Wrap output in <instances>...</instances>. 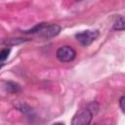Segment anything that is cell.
<instances>
[{"label":"cell","instance_id":"obj_4","mask_svg":"<svg viewBox=\"0 0 125 125\" xmlns=\"http://www.w3.org/2000/svg\"><path fill=\"white\" fill-rule=\"evenodd\" d=\"M93 112L87 107L78 111L72 118L71 124L72 125H88L91 123L93 118Z\"/></svg>","mask_w":125,"mask_h":125},{"label":"cell","instance_id":"obj_3","mask_svg":"<svg viewBox=\"0 0 125 125\" xmlns=\"http://www.w3.org/2000/svg\"><path fill=\"white\" fill-rule=\"evenodd\" d=\"M56 57L62 62H69L75 59L76 52L70 46H62L57 50Z\"/></svg>","mask_w":125,"mask_h":125},{"label":"cell","instance_id":"obj_2","mask_svg":"<svg viewBox=\"0 0 125 125\" xmlns=\"http://www.w3.org/2000/svg\"><path fill=\"white\" fill-rule=\"evenodd\" d=\"M99 35L100 32L98 30H84L75 34V38L81 45L89 46L99 37Z\"/></svg>","mask_w":125,"mask_h":125},{"label":"cell","instance_id":"obj_9","mask_svg":"<svg viewBox=\"0 0 125 125\" xmlns=\"http://www.w3.org/2000/svg\"><path fill=\"white\" fill-rule=\"evenodd\" d=\"M10 54V48H4L0 50V62H5Z\"/></svg>","mask_w":125,"mask_h":125},{"label":"cell","instance_id":"obj_11","mask_svg":"<svg viewBox=\"0 0 125 125\" xmlns=\"http://www.w3.org/2000/svg\"><path fill=\"white\" fill-rule=\"evenodd\" d=\"M76 1H82V0H76Z\"/></svg>","mask_w":125,"mask_h":125},{"label":"cell","instance_id":"obj_10","mask_svg":"<svg viewBox=\"0 0 125 125\" xmlns=\"http://www.w3.org/2000/svg\"><path fill=\"white\" fill-rule=\"evenodd\" d=\"M119 105H120L121 110L124 112L125 111V97L124 96H122L120 98V100H119Z\"/></svg>","mask_w":125,"mask_h":125},{"label":"cell","instance_id":"obj_8","mask_svg":"<svg viewBox=\"0 0 125 125\" xmlns=\"http://www.w3.org/2000/svg\"><path fill=\"white\" fill-rule=\"evenodd\" d=\"M16 106L19 108V110H21V112H23V113L26 114V115L32 113V108H30V107H29L27 104H17Z\"/></svg>","mask_w":125,"mask_h":125},{"label":"cell","instance_id":"obj_7","mask_svg":"<svg viewBox=\"0 0 125 125\" xmlns=\"http://www.w3.org/2000/svg\"><path fill=\"white\" fill-rule=\"evenodd\" d=\"M27 40L23 39V38H10L4 41V44L7 46H14V45H19L22 42H25Z\"/></svg>","mask_w":125,"mask_h":125},{"label":"cell","instance_id":"obj_1","mask_svg":"<svg viewBox=\"0 0 125 125\" xmlns=\"http://www.w3.org/2000/svg\"><path fill=\"white\" fill-rule=\"evenodd\" d=\"M23 32L26 34H28V33L36 34L40 37L49 39V38H53V37L57 36L61 32V26L59 24H56V23L47 24L45 22H41V23H38L37 25H35L30 30H26Z\"/></svg>","mask_w":125,"mask_h":125},{"label":"cell","instance_id":"obj_6","mask_svg":"<svg viewBox=\"0 0 125 125\" xmlns=\"http://www.w3.org/2000/svg\"><path fill=\"white\" fill-rule=\"evenodd\" d=\"M113 29L115 30H123L124 29V18L123 16H119L116 18L113 23Z\"/></svg>","mask_w":125,"mask_h":125},{"label":"cell","instance_id":"obj_5","mask_svg":"<svg viewBox=\"0 0 125 125\" xmlns=\"http://www.w3.org/2000/svg\"><path fill=\"white\" fill-rule=\"evenodd\" d=\"M5 90L8 92V93H11V94H17L19 92H21V86L20 84L16 83V82H13V81H7L5 82Z\"/></svg>","mask_w":125,"mask_h":125}]
</instances>
